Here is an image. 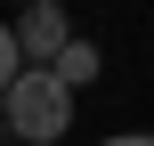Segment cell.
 I'll return each instance as SVG.
<instances>
[{"label": "cell", "mask_w": 154, "mask_h": 146, "mask_svg": "<svg viewBox=\"0 0 154 146\" xmlns=\"http://www.w3.org/2000/svg\"><path fill=\"white\" fill-rule=\"evenodd\" d=\"M49 73H57L65 89H81V81H97V73H106V57H97V41H81V33H73V41L49 57Z\"/></svg>", "instance_id": "obj_3"}, {"label": "cell", "mask_w": 154, "mask_h": 146, "mask_svg": "<svg viewBox=\"0 0 154 146\" xmlns=\"http://www.w3.org/2000/svg\"><path fill=\"white\" fill-rule=\"evenodd\" d=\"M16 73H24V57H16V33H8V24H0V89H8V81H16Z\"/></svg>", "instance_id": "obj_4"}, {"label": "cell", "mask_w": 154, "mask_h": 146, "mask_svg": "<svg viewBox=\"0 0 154 146\" xmlns=\"http://www.w3.org/2000/svg\"><path fill=\"white\" fill-rule=\"evenodd\" d=\"M16 8H32V0H16Z\"/></svg>", "instance_id": "obj_6"}, {"label": "cell", "mask_w": 154, "mask_h": 146, "mask_svg": "<svg viewBox=\"0 0 154 146\" xmlns=\"http://www.w3.org/2000/svg\"><path fill=\"white\" fill-rule=\"evenodd\" d=\"M8 33H16V57H24V65H49V57L73 41V16H65L57 0H32V8H16Z\"/></svg>", "instance_id": "obj_2"}, {"label": "cell", "mask_w": 154, "mask_h": 146, "mask_svg": "<svg viewBox=\"0 0 154 146\" xmlns=\"http://www.w3.org/2000/svg\"><path fill=\"white\" fill-rule=\"evenodd\" d=\"M97 146H154L146 130H114V138H97Z\"/></svg>", "instance_id": "obj_5"}, {"label": "cell", "mask_w": 154, "mask_h": 146, "mask_svg": "<svg viewBox=\"0 0 154 146\" xmlns=\"http://www.w3.org/2000/svg\"><path fill=\"white\" fill-rule=\"evenodd\" d=\"M73 114H81V106H73V89H65L49 65H24V73L0 89V130L16 146H57L73 130Z\"/></svg>", "instance_id": "obj_1"}]
</instances>
